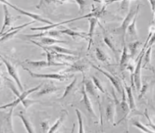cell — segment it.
Segmentation results:
<instances>
[{
  "mask_svg": "<svg viewBox=\"0 0 155 133\" xmlns=\"http://www.w3.org/2000/svg\"><path fill=\"white\" fill-rule=\"evenodd\" d=\"M124 88L126 91V94H127V101H128L129 108L131 111H135L136 104H135L134 97V94H133V88L131 86H127L126 83H124Z\"/></svg>",
  "mask_w": 155,
  "mask_h": 133,
  "instance_id": "obj_20",
  "label": "cell"
},
{
  "mask_svg": "<svg viewBox=\"0 0 155 133\" xmlns=\"http://www.w3.org/2000/svg\"><path fill=\"white\" fill-rule=\"evenodd\" d=\"M34 23H35V21H33L31 23H26L24 24H22L20 26L12 27L8 30L5 31L3 34H0V43H4V42H7L8 40L13 38L18 33H19V31L21 29H23L25 27L31 25V24H33Z\"/></svg>",
  "mask_w": 155,
  "mask_h": 133,
  "instance_id": "obj_10",
  "label": "cell"
},
{
  "mask_svg": "<svg viewBox=\"0 0 155 133\" xmlns=\"http://www.w3.org/2000/svg\"><path fill=\"white\" fill-rule=\"evenodd\" d=\"M153 72L154 73V75H155V70H153Z\"/></svg>",
  "mask_w": 155,
  "mask_h": 133,
  "instance_id": "obj_47",
  "label": "cell"
},
{
  "mask_svg": "<svg viewBox=\"0 0 155 133\" xmlns=\"http://www.w3.org/2000/svg\"><path fill=\"white\" fill-rule=\"evenodd\" d=\"M64 118H65V114L64 113H62L60 115V116L57 119V121L54 122V124L52 126H50V128L48 130V131L47 133H54L56 131H57L60 126L62 125V123L64 122Z\"/></svg>",
  "mask_w": 155,
  "mask_h": 133,
  "instance_id": "obj_29",
  "label": "cell"
},
{
  "mask_svg": "<svg viewBox=\"0 0 155 133\" xmlns=\"http://www.w3.org/2000/svg\"><path fill=\"white\" fill-rule=\"evenodd\" d=\"M122 100L121 102H118V98H117V96H116V93H115L114 87L112 88V95L114 96V99L115 105H116V107L118 106L119 107V110H120V112L122 113V117L121 119L118 121V122L115 123V126L118 125L119 123L121 122L122 121H124V119L127 118V116H128V114L130 112V108H129V106H128V101H127V96H126V92H124V90L122 88Z\"/></svg>",
  "mask_w": 155,
  "mask_h": 133,
  "instance_id": "obj_3",
  "label": "cell"
},
{
  "mask_svg": "<svg viewBox=\"0 0 155 133\" xmlns=\"http://www.w3.org/2000/svg\"><path fill=\"white\" fill-rule=\"evenodd\" d=\"M47 49L51 50L53 52H55V53H59V54H65V55H69V56H74L77 57L78 53L75 52V51H73L71 49H68V48H65V47H63L58 46V45H53V46H48L45 47Z\"/></svg>",
  "mask_w": 155,
  "mask_h": 133,
  "instance_id": "obj_19",
  "label": "cell"
},
{
  "mask_svg": "<svg viewBox=\"0 0 155 133\" xmlns=\"http://www.w3.org/2000/svg\"><path fill=\"white\" fill-rule=\"evenodd\" d=\"M23 69L29 73L32 77L34 78H44V79H51V80H57V81H60V82H64V81H67L69 78L72 77L71 76L66 75V74H61V73H37L32 72L30 69H28L25 66H23Z\"/></svg>",
  "mask_w": 155,
  "mask_h": 133,
  "instance_id": "obj_5",
  "label": "cell"
},
{
  "mask_svg": "<svg viewBox=\"0 0 155 133\" xmlns=\"http://www.w3.org/2000/svg\"><path fill=\"white\" fill-rule=\"evenodd\" d=\"M88 23H89V31L88 33V51L90 49L92 44V40H93V37L94 34L95 28L96 26L98 24V20L97 19V18L93 17L90 18H88Z\"/></svg>",
  "mask_w": 155,
  "mask_h": 133,
  "instance_id": "obj_18",
  "label": "cell"
},
{
  "mask_svg": "<svg viewBox=\"0 0 155 133\" xmlns=\"http://www.w3.org/2000/svg\"><path fill=\"white\" fill-rule=\"evenodd\" d=\"M81 94H82V96H83L81 100V103L84 105V106L85 109L87 110V112L89 113V115H90L92 117H94V118H97V115H96L94 110V107H93V105H92V102H91V100H90V98H89L88 93L86 92L84 85H83V86H82Z\"/></svg>",
  "mask_w": 155,
  "mask_h": 133,
  "instance_id": "obj_13",
  "label": "cell"
},
{
  "mask_svg": "<svg viewBox=\"0 0 155 133\" xmlns=\"http://www.w3.org/2000/svg\"><path fill=\"white\" fill-rule=\"evenodd\" d=\"M104 43L108 45V47L112 50V52L114 53L115 55H117V53H118V50L116 49V47L114 46V42L112 41V39L108 36H104Z\"/></svg>",
  "mask_w": 155,
  "mask_h": 133,
  "instance_id": "obj_33",
  "label": "cell"
},
{
  "mask_svg": "<svg viewBox=\"0 0 155 133\" xmlns=\"http://www.w3.org/2000/svg\"><path fill=\"white\" fill-rule=\"evenodd\" d=\"M60 33H64L66 35L71 37H82L84 39L88 40V33H84V32H78V31H75V30L70 29V28H64L63 30H59L58 31Z\"/></svg>",
  "mask_w": 155,
  "mask_h": 133,
  "instance_id": "obj_21",
  "label": "cell"
},
{
  "mask_svg": "<svg viewBox=\"0 0 155 133\" xmlns=\"http://www.w3.org/2000/svg\"><path fill=\"white\" fill-rule=\"evenodd\" d=\"M0 58L2 60L3 63L5 65V66H6L8 74H9V75L13 77V79L15 81V83H16V84L18 85V89L20 90V92H24V87H23V85H22V83H21L19 74H18V69L16 68V66H14L8 60L6 59V58H5L3 55H1V54H0Z\"/></svg>",
  "mask_w": 155,
  "mask_h": 133,
  "instance_id": "obj_7",
  "label": "cell"
},
{
  "mask_svg": "<svg viewBox=\"0 0 155 133\" xmlns=\"http://www.w3.org/2000/svg\"><path fill=\"white\" fill-rule=\"evenodd\" d=\"M132 126L138 128V129L141 130L142 131H143L144 133H155L153 131H152L151 129H148L147 126L143 125V123L140 122L138 120H134L132 122Z\"/></svg>",
  "mask_w": 155,
  "mask_h": 133,
  "instance_id": "obj_30",
  "label": "cell"
},
{
  "mask_svg": "<svg viewBox=\"0 0 155 133\" xmlns=\"http://www.w3.org/2000/svg\"><path fill=\"white\" fill-rule=\"evenodd\" d=\"M39 41L42 44L46 45V46H53L56 43H68L67 41L65 40H58L55 38H52L50 37H39Z\"/></svg>",
  "mask_w": 155,
  "mask_h": 133,
  "instance_id": "obj_26",
  "label": "cell"
},
{
  "mask_svg": "<svg viewBox=\"0 0 155 133\" xmlns=\"http://www.w3.org/2000/svg\"><path fill=\"white\" fill-rule=\"evenodd\" d=\"M74 3H76L79 6V13H81L84 10L85 7H87L90 3V2H88V1H74Z\"/></svg>",
  "mask_w": 155,
  "mask_h": 133,
  "instance_id": "obj_36",
  "label": "cell"
},
{
  "mask_svg": "<svg viewBox=\"0 0 155 133\" xmlns=\"http://www.w3.org/2000/svg\"><path fill=\"white\" fill-rule=\"evenodd\" d=\"M130 59H131L130 53H128V47L125 45V46L123 47V52H122L120 62H119V67H120V70H121L122 72L124 70H126Z\"/></svg>",
  "mask_w": 155,
  "mask_h": 133,
  "instance_id": "obj_17",
  "label": "cell"
},
{
  "mask_svg": "<svg viewBox=\"0 0 155 133\" xmlns=\"http://www.w3.org/2000/svg\"><path fill=\"white\" fill-rule=\"evenodd\" d=\"M75 126H76V124H75V123H74V124H73V126H72V131H71V133H74Z\"/></svg>",
  "mask_w": 155,
  "mask_h": 133,
  "instance_id": "obj_43",
  "label": "cell"
},
{
  "mask_svg": "<svg viewBox=\"0 0 155 133\" xmlns=\"http://www.w3.org/2000/svg\"><path fill=\"white\" fill-rule=\"evenodd\" d=\"M0 3L3 4V8H4V24H3V27H2V28H1V31H0V34H3L8 27L12 26L13 23H14L15 20L17 19V18H14V17H13V15L11 14L10 12H9V10L8 8V6L5 3H4L3 1H0Z\"/></svg>",
  "mask_w": 155,
  "mask_h": 133,
  "instance_id": "obj_12",
  "label": "cell"
},
{
  "mask_svg": "<svg viewBox=\"0 0 155 133\" xmlns=\"http://www.w3.org/2000/svg\"><path fill=\"white\" fill-rule=\"evenodd\" d=\"M77 80H78L77 77L75 76V77L74 78V80H73V81H72V82H71V83H69V84H68V85L66 87H65V90H64V94H63V95H62V96H61L60 97L58 98V100L64 99V98H65L66 96H68V95L70 94L71 92L73 91V89L74 88V86H75V85H76Z\"/></svg>",
  "mask_w": 155,
  "mask_h": 133,
  "instance_id": "obj_28",
  "label": "cell"
},
{
  "mask_svg": "<svg viewBox=\"0 0 155 133\" xmlns=\"http://www.w3.org/2000/svg\"><path fill=\"white\" fill-rule=\"evenodd\" d=\"M88 68V66L81 62H78L74 64H70L69 68L64 71V73H76V72H81L84 73V71Z\"/></svg>",
  "mask_w": 155,
  "mask_h": 133,
  "instance_id": "obj_23",
  "label": "cell"
},
{
  "mask_svg": "<svg viewBox=\"0 0 155 133\" xmlns=\"http://www.w3.org/2000/svg\"><path fill=\"white\" fill-rule=\"evenodd\" d=\"M148 3L151 5V9L153 12H155V1H148Z\"/></svg>",
  "mask_w": 155,
  "mask_h": 133,
  "instance_id": "obj_42",
  "label": "cell"
},
{
  "mask_svg": "<svg viewBox=\"0 0 155 133\" xmlns=\"http://www.w3.org/2000/svg\"><path fill=\"white\" fill-rule=\"evenodd\" d=\"M1 63H3V62H2V60H1V58H0V64H1Z\"/></svg>",
  "mask_w": 155,
  "mask_h": 133,
  "instance_id": "obj_46",
  "label": "cell"
},
{
  "mask_svg": "<svg viewBox=\"0 0 155 133\" xmlns=\"http://www.w3.org/2000/svg\"><path fill=\"white\" fill-rule=\"evenodd\" d=\"M17 116H18L20 118V120L22 121V122L24 124V127H25V129H26L28 133H35L33 124L31 123L30 121L28 119L26 116H24L23 112H19L18 113Z\"/></svg>",
  "mask_w": 155,
  "mask_h": 133,
  "instance_id": "obj_22",
  "label": "cell"
},
{
  "mask_svg": "<svg viewBox=\"0 0 155 133\" xmlns=\"http://www.w3.org/2000/svg\"><path fill=\"white\" fill-rule=\"evenodd\" d=\"M60 33L57 30H48L44 31L41 33H36V34H32V35H24L25 37H29V38H34V37H50L51 36H59Z\"/></svg>",
  "mask_w": 155,
  "mask_h": 133,
  "instance_id": "obj_24",
  "label": "cell"
},
{
  "mask_svg": "<svg viewBox=\"0 0 155 133\" xmlns=\"http://www.w3.org/2000/svg\"><path fill=\"white\" fill-rule=\"evenodd\" d=\"M115 113H116V105H115L114 102H109L106 109H105V115H106V118L108 120V122L113 126H115L114 123V117Z\"/></svg>",
  "mask_w": 155,
  "mask_h": 133,
  "instance_id": "obj_16",
  "label": "cell"
},
{
  "mask_svg": "<svg viewBox=\"0 0 155 133\" xmlns=\"http://www.w3.org/2000/svg\"><path fill=\"white\" fill-rule=\"evenodd\" d=\"M1 75V74H0ZM2 84H3V80H2V78L0 77V86H2Z\"/></svg>",
  "mask_w": 155,
  "mask_h": 133,
  "instance_id": "obj_44",
  "label": "cell"
},
{
  "mask_svg": "<svg viewBox=\"0 0 155 133\" xmlns=\"http://www.w3.org/2000/svg\"><path fill=\"white\" fill-rule=\"evenodd\" d=\"M143 115H144V116L147 117V119H148V123L147 124V125H145V126H149V127H150V129L152 128V131H153L155 132V124H153V123L152 122L151 118H150V117H149V116H148V111H147V109L145 110V112H144V113H143Z\"/></svg>",
  "mask_w": 155,
  "mask_h": 133,
  "instance_id": "obj_39",
  "label": "cell"
},
{
  "mask_svg": "<svg viewBox=\"0 0 155 133\" xmlns=\"http://www.w3.org/2000/svg\"><path fill=\"white\" fill-rule=\"evenodd\" d=\"M43 86V83H40L39 85H38L34 88H31L29 90H27V91H24L23 92L21 93L20 96H17V98L15 100H14L12 102L10 103H8L6 105H4V106H0V110H5L7 109V108H15V106H17L19 103H24V100L26 99V97H27L28 95H30L33 92H35L36 91L38 90H39Z\"/></svg>",
  "mask_w": 155,
  "mask_h": 133,
  "instance_id": "obj_6",
  "label": "cell"
},
{
  "mask_svg": "<svg viewBox=\"0 0 155 133\" xmlns=\"http://www.w3.org/2000/svg\"><path fill=\"white\" fill-rule=\"evenodd\" d=\"M146 49L143 48L141 53L138 55V59L137 60V65L135 66V69L134 73L132 74L133 76V79H134V87L136 92H139L141 90L142 87V81H141V69L143 67V58L144 56V53Z\"/></svg>",
  "mask_w": 155,
  "mask_h": 133,
  "instance_id": "obj_4",
  "label": "cell"
},
{
  "mask_svg": "<svg viewBox=\"0 0 155 133\" xmlns=\"http://www.w3.org/2000/svg\"><path fill=\"white\" fill-rule=\"evenodd\" d=\"M25 63H27L28 66H30L32 68L35 69H41V68H45V67H49V66H70V64L67 63H58V62H52L48 63V61H29V60H25Z\"/></svg>",
  "mask_w": 155,
  "mask_h": 133,
  "instance_id": "obj_9",
  "label": "cell"
},
{
  "mask_svg": "<svg viewBox=\"0 0 155 133\" xmlns=\"http://www.w3.org/2000/svg\"><path fill=\"white\" fill-rule=\"evenodd\" d=\"M153 23L155 24V12H153Z\"/></svg>",
  "mask_w": 155,
  "mask_h": 133,
  "instance_id": "obj_45",
  "label": "cell"
},
{
  "mask_svg": "<svg viewBox=\"0 0 155 133\" xmlns=\"http://www.w3.org/2000/svg\"><path fill=\"white\" fill-rule=\"evenodd\" d=\"M90 64H91V66H93L94 69H96L97 71H98V72H100L101 73H103V74L111 82L112 84H113V86L114 87L115 89L117 90V92H118V93H122V86L121 85H120V83H119V81H118V79L116 76H113L110 73H107L106 71L101 69L100 67H98V66H96V65L93 64V63H90Z\"/></svg>",
  "mask_w": 155,
  "mask_h": 133,
  "instance_id": "obj_14",
  "label": "cell"
},
{
  "mask_svg": "<svg viewBox=\"0 0 155 133\" xmlns=\"http://www.w3.org/2000/svg\"><path fill=\"white\" fill-rule=\"evenodd\" d=\"M60 88H58L57 86H55L53 83H46L44 86H42L40 90L35 92L34 96L36 97H39V96H43L44 95H47V94H50V93H54L55 92H57Z\"/></svg>",
  "mask_w": 155,
  "mask_h": 133,
  "instance_id": "obj_15",
  "label": "cell"
},
{
  "mask_svg": "<svg viewBox=\"0 0 155 133\" xmlns=\"http://www.w3.org/2000/svg\"><path fill=\"white\" fill-rule=\"evenodd\" d=\"M83 85L84 86L85 91H86V92L88 93V96H91V97H94L95 100H97L99 102L100 96H99V94H98V90L96 88V86H94L93 81L86 79L84 74L83 75Z\"/></svg>",
  "mask_w": 155,
  "mask_h": 133,
  "instance_id": "obj_11",
  "label": "cell"
},
{
  "mask_svg": "<svg viewBox=\"0 0 155 133\" xmlns=\"http://www.w3.org/2000/svg\"><path fill=\"white\" fill-rule=\"evenodd\" d=\"M152 47H148L146 51H145L144 53V58H143V60H144V63H143V65L142 66H145L146 65H148V63H150V61H151V52H152Z\"/></svg>",
  "mask_w": 155,
  "mask_h": 133,
  "instance_id": "obj_35",
  "label": "cell"
},
{
  "mask_svg": "<svg viewBox=\"0 0 155 133\" xmlns=\"http://www.w3.org/2000/svg\"><path fill=\"white\" fill-rule=\"evenodd\" d=\"M76 116H77L78 122V133H85L84 126V121H83V115L81 112L78 109L75 110Z\"/></svg>",
  "mask_w": 155,
  "mask_h": 133,
  "instance_id": "obj_32",
  "label": "cell"
},
{
  "mask_svg": "<svg viewBox=\"0 0 155 133\" xmlns=\"http://www.w3.org/2000/svg\"><path fill=\"white\" fill-rule=\"evenodd\" d=\"M92 81H93V83L94 84V86H96V88L98 90V91H100L102 93H106V91L104 88V86L102 85L101 82H100V80L98 79L97 76H92Z\"/></svg>",
  "mask_w": 155,
  "mask_h": 133,
  "instance_id": "obj_34",
  "label": "cell"
},
{
  "mask_svg": "<svg viewBox=\"0 0 155 133\" xmlns=\"http://www.w3.org/2000/svg\"><path fill=\"white\" fill-rule=\"evenodd\" d=\"M40 128L42 133H47L48 131L49 128H50L49 122L48 121H46V122H42L40 124Z\"/></svg>",
  "mask_w": 155,
  "mask_h": 133,
  "instance_id": "obj_38",
  "label": "cell"
},
{
  "mask_svg": "<svg viewBox=\"0 0 155 133\" xmlns=\"http://www.w3.org/2000/svg\"><path fill=\"white\" fill-rule=\"evenodd\" d=\"M36 102H37V101H34V100L25 99L24 100V103H23V105H24V107L27 109L28 107L30 106V105H32V104H34V103H36Z\"/></svg>",
  "mask_w": 155,
  "mask_h": 133,
  "instance_id": "obj_40",
  "label": "cell"
},
{
  "mask_svg": "<svg viewBox=\"0 0 155 133\" xmlns=\"http://www.w3.org/2000/svg\"><path fill=\"white\" fill-rule=\"evenodd\" d=\"M147 88H148V85H147V84H145V85H143V86H142L141 90L139 91L140 93H139V95H138V99H141L142 96L144 95L145 92H146V91H147Z\"/></svg>",
  "mask_w": 155,
  "mask_h": 133,
  "instance_id": "obj_41",
  "label": "cell"
},
{
  "mask_svg": "<svg viewBox=\"0 0 155 133\" xmlns=\"http://www.w3.org/2000/svg\"><path fill=\"white\" fill-rule=\"evenodd\" d=\"M138 14H136L135 17L134 18V19L132 21L131 24L128 26V29H127V33H128L129 36L131 37H134L135 39H137L138 37V30H137V28H136V22H137V19H138Z\"/></svg>",
  "mask_w": 155,
  "mask_h": 133,
  "instance_id": "obj_25",
  "label": "cell"
},
{
  "mask_svg": "<svg viewBox=\"0 0 155 133\" xmlns=\"http://www.w3.org/2000/svg\"><path fill=\"white\" fill-rule=\"evenodd\" d=\"M95 54H96V57H97V58L99 61H101L103 63H108V55L100 47H96V49H95Z\"/></svg>",
  "mask_w": 155,
  "mask_h": 133,
  "instance_id": "obj_31",
  "label": "cell"
},
{
  "mask_svg": "<svg viewBox=\"0 0 155 133\" xmlns=\"http://www.w3.org/2000/svg\"><path fill=\"white\" fill-rule=\"evenodd\" d=\"M119 3H120V5H121V6H120L121 7V9L128 13V11L130 10L129 4L131 3V2H129V1H122V2H120Z\"/></svg>",
  "mask_w": 155,
  "mask_h": 133,
  "instance_id": "obj_37",
  "label": "cell"
},
{
  "mask_svg": "<svg viewBox=\"0 0 155 133\" xmlns=\"http://www.w3.org/2000/svg\"><path fill=\"white\" fill-rule=\"evenodd\" d=\"M14 108H9L8 111L0 110V131L4 133H15L13 125V112Z\"/></svg>",
  "mask_w": 155,
  "mask_h": 133,
  "instance_id": "obj_2",
  "label": "cell"
},
{
  "mask_svg": "<svg viewBox=\"0 0 155 133\" xmlns=\"http://www.w3.org/2000/svg\"><path fill=\"white\" fill-rule=\"evenodd\" d=\"M141 45V42L140 41H135V42H132L128 44V49L129 50V52H130V57H131V59H136V55H137V53H138V47H140Z\"/></svg>",
  "mask_w": 155,
  "mask_h": 133,
  "instance_id": "obj_27",
  "label": "cell"
},
{
  "mask_svg": "<svg viewBox=\"0 0 155 133\" xmlns=\"http://www.w3.org/2000/svg\"><path fill=\"white\" fill-rule=\"evenodd\" d=\"M139 8H140V5H138L135 8H132V9L130 8V10L127 13V15L125 17V18L123 21L120 27H118V28L114 30V33L118 34L119 37H120L122 46L123 47L125 46V36H126V33H127V29H128V26L131 24L132 21L134 19L135 15L139 13Z\"/></svg>",
  "mask_w": 155,
  "mask_h": 133,
  "instance_id": "obj_1",
  "label": "cell"
},
{
  "mask_svg": "<svg viewBox=\"0 0 155 133\" xmlns=\"http://www.w3.org/2000/svg\"><path fill=\"white\" fill-rule=\"evenodd\" d=\"M3 2H4V3H5L7 6L11 7V8H14L15 11H17L18 13H21V14H23V15H25V16L28 17V18H33V19L35 20V21H38V22H41V23H46L48 25H52V24H54V23H52L51 21L46 19V18H44L42 16H40L39 14H37V13H29V12H27V11H25V10L21 9L19 8H18L17 6L14 5L13 3H9V2H7V1H3Z\"/></svg>",
  "mask_w": 155,
  "mask_h": 133,
  "instance_id": "obj_8",
  "label": "cell"
}]
</instances>
